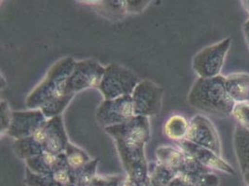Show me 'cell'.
<instances>
[{
    "label": "cell",
    "instance_id": "1",
    "mask_svg": "<svg viewBox=\"0 0 249 186\" xmlns=\"http://www.w3.org/2000/svg\"><path fill=\"white\" fill-rule=\"evenodd\" d=\"M188 103L204 113L219 117L232 114L235 103L231 99L225 88V76L198 78L192 87Z\"/></svg>",
    "mask_w": 249,
    "mask_h": 186
},
{
    "label": "cell",
    "instance_id": "2",
    "mask_svg": "<svg viewBox=\"0 0 249 186\" xmlns=\"http://www.w3.org/2000/svg\"><path fill=\"white\" fill-rule=\"evenodd\" d=\"M74 63L75 61L71 57L63 58L54 63L45 78L26 98V106L32 110L40 109L44 104L64 94L65 85L73 72Z\"/></svg>",
    "mask_w": 249,
    "mask_h": 186
},
{
    "label": "cell",
    "instance_id": "3",
    "mask_svg": "<svg viewBox=\"0 0 249 186\" xmlns=\"http://www.w3.org/2000/svg\"><path fill=\"white\" fill-rule=\"evenodd\" d=\"M114 141L126 172V186H147L150 173L144 152L145 145L121 139Z\"/></svg>",
    "mask_w": 249,
    "mask_h": 186
},
{
    "label": "cell",
    "instance_id": "4",
    "mask_svg": "<svg viewBox=\"0 0 249 186\" xmlns=\"http://www.w3.org/2000/svg\"><path fill=\"white\" fill-rule=\"evenodd\" d=\"M140 82L135 73L118 63H111L105 67L98 89L104 100H114L122 96L132 95Z\"/></svg>",
    "mask_w": 249,
    "mask_h": 186
},
{
    "label": "cell",
    "instance_id": "5",
    "mask_svg": "<svg viewBox=\"0 0 249 186\" xmlns=\"http://www.w3.org/2000/svg\"><path fill=\"white\" fill-rule=\"evenodd\" d=\"M231 44V38L227 37L198 52L193 60V69L199 78L220 75Z\"/></svg>",
    "mask_w": 249,
    "mask_h": 186
},
{
    "label": "cell",
    "instance_id": "6",
    "mask_svg": "<svg viewBox=\"0 0 249 186\" xmlns=\"http://www.w3.org/2000/svg\"><path fill=\"white\" fill-rule=\"evenodd\" d=\"M105 67L94 60H83L75 62L73 72L69 76L64 94L74 96L90 88H98L103 79Z\"/></svg>",
    "mask_w": 249,
    "mask_h": 186
},
{
    "label": "cell",
    "instance_id": "7",
    "mask_svg": "<svg viewBox=\"0 0 249 186\" xmlns=\"http://www.w3.org/2000/svg\"><path fill=\"white\" fill-rule=\"evenodd\" d=\"M164 90L156 83L142 80L132 93L134 114L151 117L159 114L162 107Z\"/></svg>",
    "mask_w": 249,
    "mask_h": 186
},
{
    "label": "cell",
    "instance_id": "8",
    "mask_svg": "<svg viewBox=\"0 0 249 186\" xmlns=\"http://www.w3.org/2000/svg\"><path fill=\"white\" fill-rule=\"evenodd\" d=\"M134 115L131 95L122 96L114 100H104L97 111V119L104 129L124 124Z\"/></svg>",
    "mask_w": 249,
    "mask_h": 186
},
{
    "label": "cell",
    "instance_id": "9",
    "mask_svg": "<svg viewBox=\"0 0 249 186\" xmlns=\"http://www.w3.org/2000/svg\"><path fill=\"white\" fill-rule=\"evenodd\" d=\"M195 145L206 147L221 156V145L218 131L212 121L203 114H197L189 121L186 139Z\"/></svg>",
    "mask_w": 249,
    "mask_h": 186
},
{
    "label": "cell",
    "instance_id": "10",
    "mask_svg": "<svg viewBox=\"0 0 249 186\" xmlns=\"http://www.w3.org/2000/svg\"><path fill=\"white\" fill-rule=\"evenodd\" d=\"M48 119L40 109L24 112H12L11 127L7 134L16 141L37 133L47 124Z\"/></svg>",
    "mask_w": 249,
    "mask_h": 186
},
{
    "label": "cell",
    "instance_id": "11",
    "mask_svg": "<svg viewBox=\"0 0 249 186\" xmlns=\"http://www.w3.org/2000/svg\"><path fill=\"white\" fill-rule=\"evenodd\" d=\"M113 139L133 141L146 145L151 137V125L148 117L134 115L124 124L105 128Z\"/></svg>",
    "mask_w": 249,
    "mask_h": 186
},
{
    "label": "cell",
    "instance_id": "12",
    "mask_svg": "<svg viewBox=\"0 0 249 186\" xmlns=\"http://www.w3.org/2000/svg\"><path fill=\"white\" fill-rule=\"evenodd\" d=\"M177 145L188 154L194 156L199 163L210 169H217L229 175L235 174V170L231 166L227 163L221 156L206 147L195 145L191 142H188L187 140L178 142Z\"/></svg>",
    "mask_w": 249,
    "mask_h": 186
},
{
    "label": "cell",
    "instance_id": "13",
    "mask_svg": "<svg viewBox=\"0 0 249 186\" xmlns=\"http://www.w3.org/2000/svg\"><path fill=\"white\" fill-rule=\"evenodd\" d=\"M44 153L52 155L63 154L69 144L62 116L48 119L43 128Z\"/></svg>",
    "mask_w": 249,
    "mask_h": 186
},
{
    "label": "cell",
    "instance_id": "14",
    "mask_svg": "<svg viewBox=\"0 0 249 186\" xmlns=\"http://www.w3.org/2000/svg\"><path fill=\"white\" fill-rule=\"evenodd\" d=\"M27 168L37 175L52 177L61 167L67 165L65 154H42L25 160Z\"/></svg>",
    "mask_w": 249,
    "mask_h": 186
},
{
    "label": "cell",
    "instance_id": "15",
    "mask_svg": "<svg viewBox=\"0 0 249 186\" xmlns=\"http://www.w3.org/2000/svg\"><path fill=\"white\" fill-rule=\"evenodd\" d=\"M225 88L235 104L249 103V74L234 73L225 76Z\"/></svg>",
    "mask_w": 249,
    "mask_h": 186
},
{
    "label": "cell",
    "instance_id": "16",
    "mask_svg": "<svg viewBox=\"0 0 249 186\" xmlns=\"http://www.w3.org/2000/svg\"><path fill=\"white\" fill-rule=\"evenodd\" d=\"M14 152L18 157L24 160L45 154L43 129L29 138L17 140L14 143Z\"/></svg>",
    "mask_w": 249,
    "mask_h": 186
},
{
    "label": "cell",
    "instance_id": "17",
    "mask_svg": "<svg viewBox=\"0 0 249 186\" xmlns=\"http://www.w3.org/2000/svg\"><path fill=\"white\" fill-rule=\"evenodd\" d=\"M156 155L158 164L168 167L178 176L183 165L186 152L178 146H161L156 149Z\"/></svg>",
    "mask_w": 249,
    "mask_h": 186
},
{
    "label": "cell",
    "instance_id": "18",
    "mask_svg": "<svg viewBox=\"0 0 249 186\" xmlns=\"http://www.w3.org/2000/svg\"><path fill=\"white\" fill-rule=\"evenodd\" d=\"M189 130V122L179 114H175L170 116L166 120L164 126L165 134L171 140L180 142L186 139L187 133Z\"/></svg>",
    "mask_w": 249,
    "mask_h": 186
},
{
    "label": "cell",
    "instance_id": "19",
    "mask_svg": "<svg viewBox=\"0 0 249 186\" xmlns=\"http://www.w3.org/2000/svg\"><path fill=\"white\" fill-rule=\"evenodd\" d=\"M233 144L239 166L249 163V130L236 125L233 134Z\"/></svg>",
    "mask_w": 249,
    "mask_h": 186
},
{
    "label": "cell",
    "instance_id": "20",
    "mask_svg": "<svg viewBox=\"0 0 249 186\" xmlns=\"http://www.w3.org/2000/svg\"><path fill=\"white\" fill-rule=\"evenodd\" d=\"M66 162L70 171L75 172L83 168L85 166L91 161L89 155L82 149L76 147L75 145L69 143L64 152Z\"/></svg>",
    "mask_w": 249,
    "mask_h": 186
},
{
    "label": "cell",
    "instance_id": "21",
    "mask_svg": "<svg viewBox=\"0 0 249 186\" xmlns=\"http://www.w3.org/2000/svg\"><path fill=\"white\" fill-rule=\"evenodd\" d=\"M73 96L62 94L56 98H54L51 102L44 104L40 108L42 113L47 117V119H51L53 117L62 116V112L69 105Z\"/></svg>",
    "mask_w": 249,
    "mask_h": 186
},
{
    "label": "cell",
    "instance_id": "22",
    "mask_svg": "<svg viewBox=\"0 0 249 186\" xmlns=\"http://www.w3.org/2000/svg\"><path fill=\"white\" fill-rule=\"evenodd\" d=\"M177 174L165 166L157 163L153 171L149 175V186H167L175 178Z\"/></svg>",
    "mask_w": 249,
    "mask_h": 186
},
{
    "label": "cell",
    "instance_id": "23",
    "mask_svg": "<svg viewBox=\"0 0 249 186\" xmlns=\"http://www.w3.org/2000/svg\"><path fill=\"white\" fill-rule=\"evenodd\" d=\"M179 177V176H178ZM196 186H219V178L213 172L180 177Z\"/></svg>",
    "mask_w": 249,
    "mask_h": 186
},
{
    "label": "cell",
    "instance_id": "24",
    "mask_svg": "<svg viewBox=\"0 0 249 186\" xmlns=\"http://www.w3.org/2000/svg\"><path fill=\"white\" fill-rule=\"evenodd\" d=\"M25 184L27 186H64L55 181L52 177L37 175L26 167Z\"/></svg>",
    "mask_w": 249,
    "mask_h": 186
},
{
    "label": "cell",
    "instance_id": "25",
    "mask_svg": "<svg viewBox=\"0 0 249 186\" xmlns=\"http://www.w3.org/2000/svg\"><path fill=\"white\" fill-rule=\"evenodd\" d=\"M231 115L237 121V124L249 130V103L235 104Z\"/></svg>",
    "mask_w": 249,
    "mask_h": 186
},
{
    "label": "cell",
    "instance_id": "26",
    "mask_svg": "<svg viewBox=\"0 0 249 186\" xmlns=\"http://www.w3.org/2000/svg\"><path fill=\"white\" fill-rule=\"evenodd\" d=\"M0 114H1V124H0V130L1 135L6 134L9 131L11 127V118H12V112H11L9 104L7 101H1L0 104Z\"/></svg>",
    "mask_w": 249,
    "mask_h": 186
},
{
    "label": "cell",
    "instance_id": "27",
    "mask_svg": "<svg viewBox=\"0 0 249 186\" xmlns=\"http://www.w3.org/2000/svg\"><path fill=\"white\" fill-rule=\"evenodd\" d=\"M167 186H196L191 183H188L185 180H183L182 178L177 176L176 178L168 185Z\"/></svg>",
    "mask_w": 249,
    "mask_h": 186
},
{
    "label": "cell",
    "instance_id": "28",
    "mask_svg": "<svg viewBox=\"0 0 249 186\" xmlns=\"http://www.w3.org/2000/svg\"><path fill=\"white\" fill-rule=\"evenodd\" d=\"M241 171H242V175L244 178L245 183L249 186V163L246 165L241 166Z\"/></svg>",
    "mask_w": 249,
    "mask_h": 186
},
{
    "label": "cell",
    "instance_id": "29",
    "mask_svg": "<svg viewBox=\"0 0 249 186\" xmlns=\"http://www.w3.org/2000/svg\"><path fill=\"white\" fill-rule=\"evenodd\" d=\"M244 33H245L246 39H247V42H248V45H249V19L244 24Z\"/></svg>",
    "mask_w": 249,
    "mask_h": 186
},
{
    "label": "cell",
    "instance_id": "30",
    "mask_svg": "<svg viewBox=\"0 0 249 186\" xmlns=\"http://www.w3.org/2000/svg\"><path fill=\"white\" fill-rule=\"evenodd\" d=\"M242 3H243L244 7L246 8V10H247V11H248V12H249V1H242Z\"/></svg>",
    "mask_w": 249,
    "mask_h": 186
},
{
    "label": "cell",
    "instance_id": "31",
    "mask_svg": "<svg viewBox=\"0 0 249 186\" xmlns=\"http://www.w3.org/2000/svg\"><path fill=\"white\" fill-rule=\"evenodd\" d=\"M149 186V185H148V184H147V186Z\"/></svg>",
    "mask_w": 249,
    "mask_h": 186
}]
</instances>
